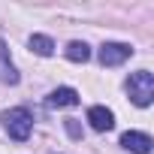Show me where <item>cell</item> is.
Wrapping results in <instances>:
<instances>
[{
    "label": "cell",
    "mask_w": 154,
    "mask_h": 154,
    "mask_svg": "<svg viewBox=\"0 0 154 154\" xmlns=\"http://www.w3.org/2000/svg\"><path fill=\"white\" fill-rule=\"evenodd\" d=\"M0 121H3L6 133H9L15 142H24V139L30 136V130H33V118H30V112H27L24 106L3 112V115H0Z\"/></svg>",
    "instance_id": "1"
},
{
    "label": "cell",
    "mask_w": 154,
    "mask_h": 154,
    "mask_svg": "<svg viewBox=\"0 0 154 154\" xmlns=\"http://www.w3.org/2000/svg\"><path fill=\"white\" fill-rule=\"evenodd\" d=\"M121 145L127 148V151H133V154H148L151 151V136L148 133H139V130H127L124 136H121Z\"/></svg>",
    "instance_id": "4"
},
{
    "label": "cell",
    "mask_w": 154,
    "mask_h": 154,
    "mask_svg": "<svg viewBox=\"0 0 154 154\" xmlns=\"http://www.w3.org/2000/svg\"><path fill=\"white\" fill-rule=\"evenodd\" d=\"M27 45H30V51L39 54V57H48V54L54 51V42H51L48 36H42V33H33V36L27 39Z\"/></svg>",
    "instance_id": "8"
},
{
    "label": "cell",
    "mask_w": 154,
    "mask_h": 154,
    "mask_svg": "<svg viewBox=\"0 0 154 154\" xmlns=\"http://www.w3.org/2000/svg\"><path fill=\"white\" fill-rule=\"evenodd\" d=\"M130 54H133V48H130L127 42H103V48H100V63H103V66H118V63H124Z\"/></svg>",
    "instance_id": "3"
},
{
    "label": "cell",
    "mask_w": 154,
    "mask_h": 154,
    "mask_svg": "<svg viewBox=\"0 0 154 154\" xmlns=\"http://www.w3.org/2000/svg\"><path fill=\"white\" fill-rule=\"evenodd\" d=\"M66 57H69L72 63H85V60L91 57V48H88L85 42H69V45H66Z\"/></svg>",
    "instance_id": "9"
},
{
    "label": "cell",
    "mask_w": 154,
    "mask_h": 154,
    "mask_svg": "<svg viewBox=\"0 0 154 154\" xmlns=\"http://www.w3.org/2000/svg\"><path fill=\"white\" fill-rule=\"evenodd\" d=\"M0 82H3V85H18V69L12 66L9 48H6L3 39H0Z\"/></svg>",
    "instance_id": "6"
},
{
    "label": "cell",
    "mask_w": 154,
    "mask_h": 154,
    "mask_svg": "<svg viewBox=\"0 0 154 154\" xmlns=\"http://www.w3.org/2000/svg\"><path fill=\"white\" fill-rule=\"evenodd\" d=\"M88 121H91V127L100 130V133H106V130L115 127V115H112V109H106V106H91V109H88Z\"/></svg>",
    "instance_id": "5"
},
{
    "label": "cell",
    "mask_w": 154,
    "mask_h": 154,
    "mask_svg": "<svg viewBox=\"0 0 154 154\" xmlns=\"http://www.w3.org/2000/svg\"><path fill=\"white\" fill-rule=\"evenodd\" d=\"M127 94H130V100L136 106H151V100H154V75L148 69L133 72L127 79Z\"/></svg>",
    "instance_id": "2"
},
{
    "label": "cell",
    "mask_w": 154,
    "mask_h": 154,
    "mask_svg": "<svg viewBox=\"0 0 154 154\" xmlns=\"http://www.w3.org/2000/svg\"><path fill=\"white\" fill-rule=\"evenodd\" d=\"M66 133H69L72 139H82V127L75 124V118H66Z\"/></svg>",
    "instance_id": "10"
},
{
    "label": "cell",
    "mask_w": 154,
    "mask_h": 154,
    "mask_svg": "<svg viewBox=\"0 0 154 154\" xmlns=\"http://www.w3.org/2000/svg\"><path fill=\"white\" fill-rule=\"evenodd\" d=\"M48 106L60 109V106H79V91H72V88H54L48 94Z\"/></svg>",
    "instance_id": "7"
}]
</instances>
